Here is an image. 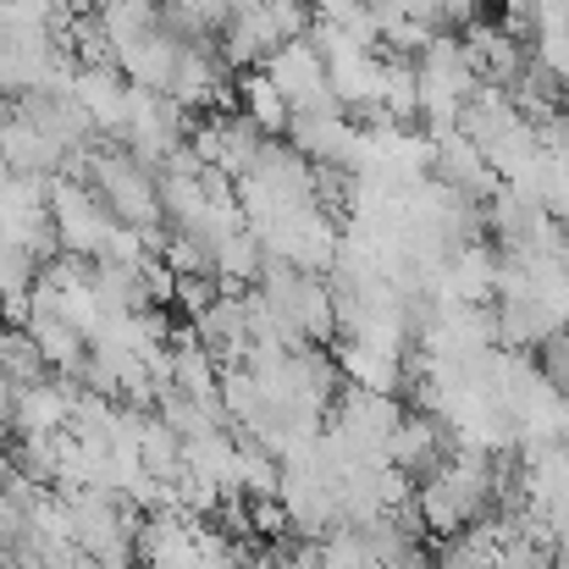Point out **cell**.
I'll return each instance as SVG.
<instances>
[{
  "label": "cell",
  "mask_w": 569,
  "mask_h": 569,
  "mask_svg": "<svg viewBox=\"0 0 569 569\" xmlns=\"http://www.w3.org/2000/svg\"><path fill=\"white\" fill-rule=\"evenodd\" d=\"M316 569H381V565H377V548H371L366 531L338 526V531H327V537L316 542Z\"/></svg>",
  "instance_id": "cell-17"
},
{
  "label": "cell",
  "mask_w": 569,
  "mask_h": 569,
  "mask_svg": "<svg viewBox=\"0 0 569 569\" xmlns=\"http://www.w3.org/2000/svg\"><path fill=\"white\" fill-rule=\"evenodd\" d=\"M94 17H100V28L111 33V44H117V50L161 28V11H156V0H106Z\"/></svg>",
  "instance_id": "cell-16"
},
{
  "label": "cell",
  "mask_w": 569,
  "mask_h": 569,
  "mask_svg": "<svg viewBox=\"0 0 569 569\" xmlns=\"http://www.w3.org/2000/svg\"><path fill=\"white\" fill-rule=\"evenodd\" d=\"M67 6H72V11H78V17H94V11H100V6H106V0H67Z\"/></svg>",
  "instance_id": "cell-20"
},
{
  "label": "cell",
  "mask_w": 569,
  "mask_h": 569,
  "mask_svg": "<svg viewBox=\"0 0 569 569\" xmlns=\"http://www.w3.org/2000/svg\"><path fill=\"white\" fill-rule=\"evenodd\" d=\"M338 366H343L349 387H366V392H387L392 398L403 387V360L387 355V349H371V343H343Z\"/></svg>",
  "instance_id": "cell-15"
},
{
  "label": "cell",
  "mask_w": 569,
  "mask_h": 569,
  "mask_svg": "<svg viewBox=\"0 0 569 569\" xmlns=\"http://www.w3.org/2000/svg\"><path fill=\"white\" fill-rule=\"evenodd\" d=\"M260 72L277 83V94L293 106V117H305V111H343L338 94H332V78H327V56L310 44V33L282 44V50H271L260 61Z\"/></svg>",
  "instance_id": "cell-5"
},
{
  "label": "cell",
  "mask_w": 569,
  "mask_h": 569,
  "mask_svg": "<svg viewBox=\"0 0 569 569\" xmlns=\"http://www.w3.org/2000/svg\"><path fill=\"white\" fill-rule=\"evenodd\" d=\"M387 465H398L409 481L415 476H431L442 465V426L431 415H403V426L387 442Z\"/></svg>",
  "instance_id": "cell-13"
},
{
  "label": "cell",
  "mask_w": 569,
  "mask_h": 569,
  "mask_svg": "<svg viewBox=\"0 0 569 569\" xmlns=\"http://www.w3.org/2000/svg\"><path fill=\"white\" fill-rule=\"evenodd\" d=\"M50 221H56L61 254H78V260H100L117 232V216L106 210V199L72 178H50Z\"/></svg>",
  "instance_id": "cell-4"
},
{
  "label": "cell",
  "mask_w": 569,
  "mask_h": 569,
  "mask_svg": "<svg viewBox=\"0 0 569 569\" xmlns=\"http://www.w3.org/2000/svg\"><path fill=\"white\" fill-rule=\"evenodd\" d=\"M238 106H243V117H249V128H254L260 139H282V133L293 128V106L277 94V83H271L260 67L238 78Z\"/></svg>",
  "instance_id": "cell-14"
},
{
  "label": "cell",
  "mask_w": 569,
  "mask_h": 569,
  "mask_svg": "<svg viewBox=\"0 0 569 569\" xmlns=\"http://www.w3.org/2000/svg\"><path fill=\"white\" fill-rule=\"evenodd\" d=\"M183 44H189V39H178V33L156 28V33H144V39H133V44H122V50H117V72H122L133 89L172 94V78H178Z\"/></svg>",
  "instance_id": "cell-9"
},
{
  "label": "cell",
  "mask_w": 569,
  "mask_h": 569,
  "mask_svg": "<svg viewBox=\"0 0 569 569\" xmlns=\"http://www.w3.org/2000/svg\"><path fill=\"white\" fill-rule=\"evenodd\" d=\"M83 111H89V122L100 128V133H111V139H122L128 133V111H133V83L117 72V67H78L72 72V89H67Z\"/></svg>",
  "instance_id": "cell-8"
},
{
  "label": "cell",
  "mask_w": 569,
  "mask_h": 569,
  "mask_svg": "<svg viewBox=\"0 0 569 569\" xmlns=\"http://www.w3.org/2000/svg\"><path fill=\"white\" fill-rule=\"evenodd\" d=\"M492 492H498V470H492V459H481V453H453V459H442L420 487H415V515H420V526L431 531V537H465L481 515H487V503H492Z\"/></svg>",
  "instance_id": "cell-1"
},
{
  "label": "cell",
  "mask_w": 569,
  "mask_h": 569,
  "mask_svg": "<svg viewBox=\"0 0 569 569\" xmlns=\"http://www.w3.org/2000/svg\"><path fill=\"white\" fill-rule=\"evenodd\" d=\"M260 133L249 128V117H227V111H210V117H193L189 128V150L204 172H221V178H243L260 156Z\"/></svg>",
  "instance_id": "cell-6"
},
{
  "label": "cell",
  "mask_w": 569,
  "mask_h": 569,
  "mask_svg": "<svg viewBox=\"0 0 569 569\" xmlns=\"http://www.w3.org/2000/svg\"><path fill=\"white\" fill-rule=\"evenodd\" d=\"M89 189L106 199V210L122 227H161V178L150 167H139L128 150H94L89 156Z\"/></svg>",
  "instance_id": "cell-3"
},
{
  "label": "cell",
  "mask_w": 569,
  "mask_h": 569,
  "mask_svg": "<svg viewBox=\"0 0 569 569\" xmlns=\"http://www.w3.org/2000/svg\"><path fill=\"white\" fill-rule=\"evenodd\" d=\"M0 156H6V167H11L17 178H61V172H67V150H61L44 128H33L22 111L6 117V128H0Z\"/></svg>",
  "instance_id": "cell-10"
},
{
  "label": "cell",
  "mask_w": 569,
  "mask_h": 569,
  "mask_svg": "<svg viewBox=\"0 0 569 569\" xmlns=\"http://www.w3.org/2000/svg\"><path fill=\"white\" fill-rule=\"evenodd\" d=\"M288 144L305 161H316V167H343L349 161V144H355V122L343 111H305V117H293Z\"/></svg>",
  "instance_id": "cell-12"
},
{
  "label": "cell",
  "mask_w": 569,
  "mask_h": 569,
  "mask_svg": "<svg viewBox=\"0 0 569 569\" xmlns=\"http://www.w3.org/2000/svg\"><path fill=\"white\" fill-rule=\"evenodd\" d=\"M61 44H67V56H72L78 67H117V44H111V33L100 28V17H72L67 33H61Z\"/></svg>",
  "instance_id": "cell-19"
},
{
  "label": "cell",
  "mask_w": 569,
  "mask_h": 569,
  "mask_svg": "<svg viewBox=\"0 0 569 569\" xmlns=\"http://www.w3.org/2000/svg\"><path fill=\"white\" fill-rule=\"evenodd\" d=\"M415 78H420V117H426V128H431V133L459 128L465 106H470V100H476V89H481V78H476V67H470V56H465V39H459V33H437V39L420 50Z\"/></svg>",
  "instance_id": "cell-2"
},
{
  "label": "cell",
  "mask_w": 569,
  "mask_h": 569,
  "mask_svg": "<svg viewBox=\"0 0 569 569\" xmlns=\"http://www.w3.org/2000/svg\"><path fill=\"white\" fill-rule=\"evenodd\" d=\"M50 366H44V355H39V343L17 327V332H0V377L11 381L17 392L22 387H39V381H50L44 377Z\"/></svg>",
  "instance_id": "cell-18"
},
{
  "label": "cell",
  "mask_w": 569,
  "mask_h": 569,
  "mask_svg": "<svg viewBox=\"0 0 569 569\" xmlns=\"http://www.w3.org/2000/svg\"><path fill=\"white\" fill-rule=\"evenodd\" d=\"M17 569H61V565H50V559H33V553H22V565Z\"/></svg>",
  "instance_id": "cell-21"
},
{
  "label": "cell",
  "mask_w": 569,
  "mask_h": 569,
  "mask_svg": "<svg viewBox=\"0 0 569 569\" xmlns=\"http://www.w3.org/2000/svg\"><path fill=\"white\" fill-rule=\"evenodd\" d=\"M459 39H465V56H470V67H476L481 83L515 89V83L526 78V67H531V56L520 50V39H515L503 22H481V17H476Z\"/></svg>",
  "instance_id": "cell-7"
},
{
  "label": "cell",
  "mask_w": 569,
  "mask_h": 569,
  "mask_svg": "<svg viewBox=\"0 0 569 569\" xmlns=\"http://www.w3.org/2000/svg\"><path fill=\"white\" fill-rule=\"evenodd\" d=\"M172 100H178L189 117L227 100V61H221V50H210L204 39H189V44H183V61H178V78H172Z\"/></svg>",
  "instance_id": "cell-11"
}]
</instances>
